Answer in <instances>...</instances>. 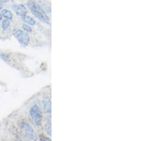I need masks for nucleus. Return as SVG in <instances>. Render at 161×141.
Returning a JSON list of instances; mask_svg holds the SVG:
<instances>
[{
	"mask_svg": "<svg viewBox=\"0 0 161 141\" xmlns=\"http://www.w3.org/2000/svg\"><path fill=\"white\" fill-rule=\"evenodd\" d=\"M2 8V6H0V9H1Z\"/></svg>",
	"mask_w": 161,
	"mask_h": 141,
	"instance_id": "nucleus-15",
	"label": "nucleus"
},
{
	"mask_svg": "<svg viewBox=\"0 0 161 141\" xmlns=\"http://www.w3.org/2000/svg\"><path fill=\"white\" fill-rule=\"evenodd\" d=\"M1 14L2 15V17H4L5 19L11 20V19L13 18L12 13H11L9 10H8V9H2Z\"/></svg>",
	"mask_w": 161,
	"mask_h": 141,
	"instance_id": "nucleus-8",
	"label": "nucleus"
},
{
	"mask_svg": "<svg viewBox=\"0 0 161 141\" xmlns=\"http://www.w3.org/2000/svg\"><path fill=\"white\" fill-rule=\"evenodd\" d=\"M29 115L31 117L32 121L34 122L37 126H40L42 121V113L38 105H34L32 106L29 110Z\"/></svg>",
	"mask_w": 161,
	"mask_h": 141,
	"instance_id": "nucleus-2",
	"label": "nucleus"
},
{
	"mask_svg": "<svg viewBox=\"0 0 161 141\" xmlns=\"http://www.w3.org/2000/svg\"><path fill=\"white\" fill-rule=\"evenodd\" d=\"M45 130L48 134V135H51V125L50 123H47L45 126Z\"/></svg>",
	"mask_w": 161,
	"mask_h": 141,
	"instance_id": "nucleus-12",
	"label": "nucleus"
},
{
	"mask_svg": "<svg viewBox=\"0 0 161 141\" xmlns=\"http://www.w3.org/2000/svg\"><path fill=\"white\" fill-rule=\"evenodd\" d=\"M2 19V15L1 12H0V21H1Z\"/></svg>",
	"mask_w": 161,
	"mask_h": 141,
	"instance_id": "nucleus-14",
	"label": "nucleus"
},
{
	"mask_svg": "<svg viewBox=\"0 0 161 141\" xmlns=\"http://www.w3.org/2000/svg\"><path fill=\"white\" fill-rule=\"evenodd\" d=\"M40 6V7L42 9V10L45 11H46V12H47V13H50L51 12V8H50V6H49V5H47V4H45V3H42V5H39Z\"/></svg>",
	"mask_w": 161,
	"mask_h": 141,
	"instance_id": "nucleus-9",
	"label": "nucleus"
},
{
	"mask_svg": "<svg viewBox=\"0 0 161 141\" xmlns=\"http://www.w3.org/2000/svg\"><path fill=\"white\" fill-rule=\"evenodd\" d=\"M22 20L23 22H25V23H27V24L29 25H35L36 24V22L34 21V19L33 18H32L31 16H27V15H25L22 16Z\"/></svg>",
	"mask_w": 161,
	"mask_h": 141,
	"instance_id": "nucleus-7",
	"label": "nucleus"
},
{
	"mask_svg": "<svg viewBox=\"0 0 161 141\" xmlns=\"http://www.w3.org/2000/svg\"><path fill=\"white\" fill-rule=\"evenodd\" d=\"M9 1V0H0V4H4L7 3Z\"/></svg>",
	"mask_w": 161,
	"mask_h": 141,
	"instance_id": "nucleus-13",
	"label": "nucleus"
},
{
	"mask_svg": "<svg viewBox=\"0 0 161 141\" xmlns=\"http://www.w3.org/2000/svg\"><path fill=\"white\" fill-rule=\"evenodd\" d=\"M13 9L18 16H23L27 14V9L23 4H15L13 5Z\"/></svg>",
	"mask_w": 161,
	"mask_h": 141,
	"instance_id": "nucleus-5",
	"label": "nucleus"
},
{
	"mask_svg": "<svg viewBox=\"0 0 161 141\" xmlns=\"http://www.w3.org/2000/svg\"><path fill=\"white\" fill-rule=\"evenodd\" d=\"M22 28H23V29H24L25 31L27 33L32 32V28L30 27L29 26H28V24H22Z\"/></svg>",
	"mask_w": 161,
	"mask_h": 141,
	"instance_id": "nucleus-11",
	"label": "nucleus"
},
{
	"mask_svg": "<svg viewBox=\"0 0 161 141\" xmlns=\"http://www.w3.org/2000/svg\"><path fill=\"white\" fill-rule=\"evenodd\" d=\"M2 29L4 30H7L10 26V21L9 19H4L3 22H2Z\"/></svg>",
	"mask_w": 161,
	"mask_h": 141,
	"instance_id": "nucleus-10",
	"label": "nucleus"
},
{
	"mask_svg": "<svg viewBox=\"0 0 161 141\" xmlns=\"http://www.w3.org/2000/svg\"><path fill=\"white\" fill-rule=\"evenodd\" d=\"M43 107L46 113H51V102L50 99L48 97H45L43 99Z\"/></svg>",
	"mask_w": 161,
	"mask_h": 141,
	"instance_id": "nucleus-6",
	"label": "nucleus"
},
{
	"mask_svg": "<svg viewBox=\"0 0 161 141\" xmlns=\"http://www.w3.org/2000/svg\"><path fill=\"white\" fill-rule=\"evenodd\" d=\"M13 35L22 46H26L29 44V37L27 32H23L19 29H15L13 30Z\"/></svg>",
	"mask_w": 161,
	"mask_h": 141,
	"instance_id": "nucleus-3",
	"label": "nucleus"
},
{
	"mask_svg": "<svg viewBox=\"0 0 161 141\" xmlns=\"http://www.w3.org/2000/svg\"><path fill=\"white\" fill-rule=\"evenodd\" d=\"M27 5L28 6V8L29 9V10L31 11V12L38 19L42 21V22L50 24V19L46 15L45 11L42 10V9L40 7V6H39L38 4H37L34 1L29 0V1L27 2Z\"/></svg>",
	"mask_w": 161,
	"mask_h": 141,
	"instance_id": "nucleus-1",
	"label": "nucleus"
},
{
	"mask_svg": "<svg viewBox=\"0 0 161 141\" xmlns=\"http://www.w3.org/2000/svg\"><path fill=\"white\" fill-rule=\"evenodd\" d=\"M21 128H22V133L24 134L25 137L28 140H36L37 136L34 133L33 128L27 123H22L21 124Z\"/></svg>",
	"mask_w": 161,
	"mask_h": 141,
	"instance_id": "nucleus-4",
	"label": "nucleus"
}]
</instances>
